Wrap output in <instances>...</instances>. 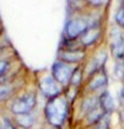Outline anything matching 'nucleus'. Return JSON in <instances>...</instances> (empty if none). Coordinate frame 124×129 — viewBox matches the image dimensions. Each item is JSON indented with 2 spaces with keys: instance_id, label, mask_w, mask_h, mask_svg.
I'll use <instances>...</instances> for the list:
<instances>
[{
  "instance_id": "nucleus-1",
  "label": "nucleus",
  "mask_w": 124,
  "mask_h": 129,
  "mask_svg": "<svg viewBox=\"0 0 124 129\" xmlns=\"http://www.w3.org/2000/svg\"><path fill=\"white\" fill-rule=\"evenodd\" d=\"M98 10H93V13L87 12H76L72 14L65 23L64 28V39L66 40H79V38L92 26L102 22L97 17Z\"/></svg>"
},
{
  "instance_id": "nucleus-2",
  "label": "nucleus",
  "mask_w": 124,
  "mask_h": 129,
  "mask_svg": "<svg viewBox=\"0 0 124 129\" xmlns=\"http://www.w3.org/2000/svg\"><path fill=\"white\" fill-rule=\"evenodd\" d=\"M69 105L70 101L65 93L47 101L44 107V115L48 124L52 128H61L66 123L69 117Z\"/></svg>"
},
{
  "instance_id": "nucleus-3",
  "label": "nucleus",
  "mask_w": 124,
  "mask_h": 129,
  "mask_svg": "<svg viewBox=\"0 0 124 129\" xmlns=\"http://www.w3.org/2000/svg\"><path fill=\"white\" fill-rule=\"evenodd\" d=\"M85 57H87V49L83 48L79 44V40H78V43L74 44V45L64 44V43H62L61 48L58 50L57 59L78 66V64H81L83 62L85 61Z\"/></svg>"
},
{
  "instance_id": "nucleus-4",
  "label": "nucleus",
  "mask_w": 124,
  "mask_h": 129,
  "mask_svg": "<svg viewBox=\"0 0 124 129\" xmlns=\"http://www.w3.org/2000/svg\"><path fill=\"white\" fill-rule=\"evenodd\" d=\"M76 66L75 64H70L66 62H62L57 59L53 64H52V76H53L62 87H69L72 72L75 71Z\"/></svg>"
},
{
  "instance_id": "nucleus-5",
  "label": "nucleus",
  "mask_w": 124,
  "mask_h": 129,
  "mask_svg": "<svg viewBox=\"0 0 124 129\" xmlns=\"http://www.w3.org/2000/svg\"><path fill=\"white\" fill-rule=\"evenodd\" d=\"M36 106V95L35 93H25L22 95L17 97L12 102L10 111L14 115H23V114H31Z\"/></svg>"
},
{
  "instance_id": "nucleus-6",
  "label": "nucleus",
  "mask_w": 124,
  "mask_h": 129,
  "mask_svg": "<svg viewBox=\"0 0 124 129\" xmlns=\"http://www.w3.org/2000/svg\"><path fill=\"white\" fill-rule=\"evenodd\" d=\"M102 35H103V25H102V22L92 25L84 34L79 38V44L84 49H88L93 45H96L98 43V40L102 38Z\"/></svg>"
},
{
  "instance_id": "nucleus-7",
  "label": "nucleus",
  "mask_w": 124,
  "mask_h": 129,
  "mask_svg": "<svg viewBox=\"0 0 124 129\" xmlns=\"http://www.w3.org/2000/svg\"><path fill=\"white\" fill-rule=\"evenodd\" d=\"M39 88L47 98H53L64 93V87L52 76V75H45L39 81Z\"/></svg>"
},
{
  "instance_id": "nucleus-8",
  "label": "nucleus",
  "mask_w": 124,
  "mask_h": 129,
  "mask_svg": "<svg viewBox=\"0 0 124 129\" xmlns=\"http://www.w3.org/2000/svg\"><path fill=\"white\" fill-rule=\"evenodd\" d=\"M109 84V78H107V74L105 71V67L102 70L95 72L93 75L88 78L87 81V90L90 93H97V92H103L105 88L107 87Z\"/></svg>"
},
{
  "instance_id": "nucleus-9",
  "label": "nucleus",
  "mask_w": 124,
  "mask_h": 129,
  "mask_svg": "<svg viewBox=\"0 0 124 129\" xmlns=\"http://www.w3.org/2000/svg\"><path fill=\"white\" fill-rule=\"evenodd\" d=\"M107 62V50H100L97 52L93 58L89 61V63L85 66V71H87V76L89 78L90 75H93L95 72L102 70L105 67V63Z\"/></svg>"
},
{
  "instance_id": "nucleus-10",
  "label": "nucleus",
  "mask_w": 124,
  "mask_h": 129,
  "mask_svg": "<svg viewBox=\"0 0 124 129\" xmlns=\"http://www.w3.org/2000/svg\"><path fill=\"white\" fill-rule=\"evenodd\" d=\"M98 102H100V107L107 115H110L114 110H115V101H114V97L106 89L98 94Z\"/></svg>"
},
{
  "instance_id": "nucleus-11",
  "label": "nucleus",
  "mask_w": 124,
  "mask_h": 129,
  "mask_svg": "<svg viewBox=\"0 0 124 129\" xmlns=\"http://www.w3.org/2000/svg\"><path fill=\"white\" fill-rule=\"evenodd\" d=\"M106 115H107V114H105V111H103L101 107L98 106L97 109H95L93 111L88 112V114L84 116V123H85V125H87L88 128H90V126H93V125L100 124Z\"/></svg>"
},
{
  "instance_id": "nucleus-12",
  "label": "nucleus",
  "mask_w": 124,
  "mask_h": 129,
  "mask_svg": "<svg viewBox=\"0 0 124 129\" xmlns=\"http://www.w3.org/2000/svg\"><path fill=\"white\" fill-rule=\"evenodd\" d=\"M100 106V102H98V94H92V95H87L84 100H83L81 105H80V110H81V115L85 116L88 112L93 111L95 109Z\"/></svg>"
},
{
  "instance_id": "nucleus-13",
  "label": "nucleus",
  "mask_w": 124,
  "mask_h": 129,
  "mask_svg": "<svg viewBox=\"0 0 124 129\" xmlns=\"http://www.w3.org/2000/svg\"><path fill=\"white\" fill-rule=\"evenodd\" d=\"M84 70H85V67L83 66V64H78L75 71L72 72V76H71L69 87L75 88V89H78L80 87V85L83 84V80H84Z\"/></svg>"
},
{
  "instance_id": "nucleus-14",
  "label": "nucleus",
  "mask_w": 124,
  "mask_h": 129,
  "mask_svg": "<svg viewBox=\"0 0 124 129\" xmlns=\"http://www.w3.org/2000/svg\"><path fill=\"white\" fill-rule=\"evenodd\" d=\"M84 7L90 10H103L109 7L111 0H83Z\"/></svg>"
},
{
  "instance_id": "nucleus-15",
  "label": "nucleus",
  "mask_w": 124,
  "mask_h": 129,
  "mask_svg": "<svg viewBox=\"0 0 124 129\" xmlns=\"http://www.w3.org/2000/svg\"><path fill=\"white\" fill-rule=\"evenodd\" d=\"M34 116L31 114H23V115H16V123L18 126L23 128V129H30L34 125Z\"/></svg>"
},
{
  "instance_id": "nucleus-16",
  "label": "nucleus",
  "mask_w": 124,
  "mask_h": 129,
  "mask_svg": "<svg viewBox=\"0 0 124 129\" xmlns=\"http://www.w3.org/2000/svg\"><path fill=\"white\" fill-rule=\"evenodd\" d=\"M13 93H14V88L9 83L8 84H0V102L8 101L13 95Z\"/></svg>"
},
{
  "instance_id": "nucleus-17",
  "label": "nucleus",
  "mask_w": 124,
  "mask_h": 129,
  "mask_svg": "<svg viewBox=\"0 0 124 129\" xmlns=\"http://www.w3.org/2000/svg\"><path fill=\"white\" fill-rule=\"evenodd\" d=\"M114 22H115V26H118L119 28L124 31V7L123 5H119V8L114 13Z\"/></svg>"
},
{
  "instance_id": "nucleus-18",
  "label": "nucleus",
  "mask_w": 124,
  "mask_h": 129,
  "mask_svg": "<svg viewBox=\"0 0 124 129\" xmlns=\"http://www.w3.org/2000/svg\"><path fill=\"white\" fill-rule=\"evenodd\" d=\"M10 69V61L8 59H0V78L2 76H5L8 74Z\"/></svg>"
},
{
  "instance_id": "nucleus-19",
  "label": "nucleus",
  "mask_w": 124,
  "mask_h": 129,
  "mask_svg": "<svg viewBox=\"0 0 124 129\" xmlns=\"http://www.w3.org/2000/svg\"><path fill=\"white\" fill-rule=\"evenodd\" d=\"M3 129H16V126L12 123V120H9L8 117H4L3 119Z\"/></svg>"
},
{
  "instance_id": "nucleus-20",
  "label": "nucleus",
  "mask_w": 124,
  "mask_h": 129,
  "mask_svg": "<svg viewBox=\"0 0 124 129\" xmlns=\"http://www.w3.org/2000/svg\"><path fill=\"white\" fill-rule=\"evenodd\" d=\"M88 129H109V126H107V125H103L102 123H100V124L93 125V126H90V128H88Z\"/></svg>"
},
{
  "instance_id": "nucleus-21",
  "label": "nucleus",
  "mask_w": 124,
  "mask_h": 129,
  "mask_svg": "<svg viewBox=\"0 0 124 129\" xmlns=\"http://www.w3.org/2000/svg\"><path fill=\"white\" fill-rule=\"evenodd\" d=\"M43 129H54V128H52V126H45V128H43Z\"/></svg>"
},
{
  "instance_id": "nucleus-22",
  "label": "nucleus",
  "mask_w": 124,
  "mask_h": 129,
  "mask_svg": "<svg viewBox=\"0 0 124 129\" xmlns=\"http://www.w3.org/2000/svg\"><path fill=\"white\" fill-rule=\"evenodd\" d=\"M121 95L124 97V87H123V90H121Z\"/></svg>"
},
{
  "instance_id": "nucleus-23",
  "label": "nucleus",
  "mask_w": 124,
  "mask_h": 129,
  "mask_svg": "<svg viewBox=\"0 0 124 129\" xmlns=\"http://www.w3.org/2000/svg\"><path fill=\"white\" fill-rule=\"evenodd\" d=\"M0 129H3V125H0Z\"/></svg>"
}]
</instances>
